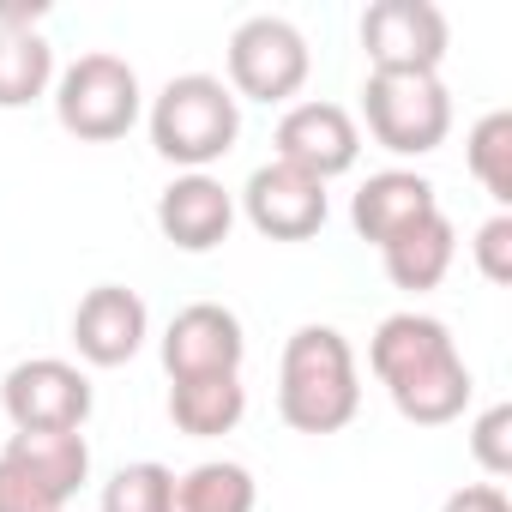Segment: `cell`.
Masks as SVG:
<instances>
[{"label": "cell", "mask_w": 512, "mask_h": 512, "mask_svg": "<svg viewBox=\"0 0 512 512\" xmlns=\"http://www.w3.org/2000/svg\"><path fill=\"white\" fill-rule=\"evenodd\" d=\"M368 362L380 374V386L392 392L398 416L416 428H440L452 416H464L470 404V368L452 344V332L434 314H392L380 320Z\"/></svg>", "instance_id": "1"}, {"label": "cell", "mask_w": 512, "mask_h": 512, "mask_svg": "<svg viewBox=\"0 0 512 512\" xmlns=\"http://www.w3.org/2000/svg\"><path fill=\"white\" fill-rule=\"evenodd\" d=\"M362 410L356 350L338 326H302L278 362V416L296 434H338Z\"/></svg>", "instance_id": "2"}, {"label": "cell", "mask_w": 512, "mask_h": 512, "mask_svg": "<svg viewBox=\"0 0 512 512\" xmlns=\"http://www.w3.org/2000/svg\"><path fill=\"white\" fill-rule=\"evenodd\" d=\"M235 133H241V103L211 73H181L151 103V145H157V157L181 163L187 175L217 163L235 145Z\"/></svg>", "instance_id": "3"}, {"label": "cell", "mask_w": 512, "mask_h": 512, "mask_svg": "<svg viewBox=\"0 0 512 512\" xmlns=\"http://www.w3.org/2000/svg\"><path fill=\"white\" fill-rule=\"evenodd\" d=\"M362 115H368V133L398 157H428L452 133V97L440 73H368Z\"/></svg>", "instance_id": "4"}, {"label": "cell", "mask_w": 512, "mask_h": 512, "mask_svg": "<svg viewBox=\"0 0 512 512\" xmlns=\"http://www.w3.org/2000/svg\"><path fill=\"white\" fill-rule=\"evenodd\" d=\"M55 121L73 139H91V145H109V139L133 133V121H139V73L109 49L79 55L55 85Z\"/></svg>", "instance_id": "5"}, {"label": "cell", "mask_w": 512, "mask_h": 512, "mask_svg": "<svg viewBox=\"0 0 512 512\" xmlns=\"http://www.w3.org/2000/svg\"><path fill=\"white\" fill-rule=\"evenodd\" d=\"M308 37L278 19V13H260V19H241L235 37H229V85L253 103H284L308 85Z\"/></svg>", "instance_id": "6"}, {"label": "cell", "mask_w": 512, "mask_h": 512, "mask_svg": "<svg viewBox=\"0 0 512 512\" xmlns=\"http://www.w3.org/2000/svg\"><path fill=\"white\" fill-rule=\"evenodd\" d=\"M446 43L452 31L434 0H374L362 13V49L374 73H440Z\"/></svg>", "instance_id": "7"}, {"label": "cell", "mask_w": 512, "mask_h": 512, "mask_svg": "<svg viewBox=\"0 0 512 512\" xmlns=\"http://www.w3.org/2000/svg\"><path fill=\"white\" fill-rule=\"evenodd\" d=\"M0 404H7L19 434H31V428H85L91 380L61 356H31L0 380Z\"/></svg>", "instance_id": "8"}, {"label": "cell", "mask_w": 512, "mask_h": 512, "mask_svg": "<svg viewBox=\"0 0 512 512\" xmlns=\"http://www.w3.org/2000/svg\"><path fill=\"white\" fill-rule=\"evenodd\" d=\"M241 211H247L253 229L272 235V241H308L326 223V181H314V175H302V169L272 157V163H260L247 175Z\"/></svg>", "instance_id": "9"}, {"label": "cell", "mask_w": 512, "mask_h": 512, "mask_svg": "<svg viewBox=\"0 0 512 512\" xmlns=\"http://www.w3.org/2000/svg\"><path fill=\"white\" fill-rule=\"evenodd\" d=\"M362 157V133H356V115L344 103H296L284 121H278V163L314 175V181H332L344 169H356Z\"/></svg>", "instance_id": "10"}, {"label": "cell", "mask_w": 512, "mask_h": 512, "mask_svg": "<svg viewBox=\"0 0 512 512\" xmlns=\"http://www.w3.org/2000/svg\"><path fill=\"white\" fill-rule=\"evenodd\" d=\"M241 356H247V338H241V320L217 302H193L169 320L163 332V368L169 380H205V374H241Z\"/></svg>", "instance_id": "11"}, {"label": "cell", "mask_w": 512, "mask_h": 512, "mask_svg": "<svg viewBox=\"0 0 512 512\" xmlns=\"http://www.w3.org/2000/svg\"><path fill=\"white\" fill-rule=\"evenodd\" d=\"M145 332H151V314H145V302H139L133 290H121V284H97V290L79 302V314H73V344H79V356H85L91 368H121V362H133L139 344H145Z\"/></svg>", "instance_id": "12"}, {"label": "cell", "mask_w": 512, "mask_h": 512, "mask_svg": "<svg viewBox=\"0 0 512 512\" xmlns=\"http://www.w3.org/2000/svg\"><path fill=\"white\" fill-rule=\"evenodd\" d=\"M434 211H440L434 181L416 175V169H380V175H368V181L356 187V199H350V223H356V235L374 241V247H386L392 235H404L410 223H422V217H434Z\"/></svg>", "instance_id": "13"}, {"label": "cell", "mask_w": 512, "mask_h": 512, "mask_svg": "<svg viewBox=\"0 0 512 512\" xmlns=\"http://www.w3.org/2000/svg\"><path fill=\"white\" fill-rule=\"evenodd\" d=\"M229 223H235V199H229V187L211 181L205 169H199V175H175V181L163 187V199H157V229H163L181 253L217 247V241L229 235Z\"/></svg>", "instance_id": "14"}, {"label": "cell", "mask_w": 512, "mask_h": 512, "mask_svg": "<svg viewBox=\"0 0 512 512\" xmlns=\"http://www.w3.org/2000/svg\"><path fill=\"white\" fill-rule=\"evenodd\" d=\"M452 253H458V229H452L446 211H434V217L410 223L404 235H392L380 247V260H386V278L398 290H434L452 272Z\"/></svg>", "instance_id": "15"}, {"label": "cell", "mask_w": 512, "mask_h": 512, "mask_svg": "<svg viewBox=\"0 0 512 512\" xmlns=\"http://www.w3.org/2000/svg\"><path fill=\"white\" fill-rule=\"evenodd\" d=\"M7 458H19L55 500H73L79 494V482L91 476V446H85V434L79 428H31V434H19L13 428V440H7Z\"/></svg>", "instance_id": "16"}, {"label": "cell", "mask_w": 512, "mask_h": 512, "mask_svg": "<svg viewBox=\"0 0 512 512\" xmlns=\"http://www.w3.org/2000/svg\"><path fill=\"white\" fill-rule=\"evenodd\" d=\"M247 416V386L241 374H205V380H175L169 386V422L193 440L229 434Z\"/></svg>", "instance_id": "17"}, {"label": "cell", "mask_w": 512, "mask_h": 512, "mask_svg": "<svg viewBox=\"0 0 512 512\" xmlns=\"http://www.w3.org/2000/svg\"><path fill=\"white\" fill-rule=\"evenodd\" d=\"M55 79V49L37 31L0 25V109H25L49 91Z\"/></svg>", "instance_id": "18"}, {"label": "cell", "mask_w": 512, "mask_h": 512, "mask_svg": "<svg viewBox=\"0 0 512 512\" xmlns=\"http://www.w3.org/2000/svg\"><path fill=\"white\" fill-rule=\"evenodd\" d=\"M253 500H260V488H253L247 464H229V458H211L175 476V512H253Z\"/></svg>", "instance_id": "19"}, {"label": "cell", "mask_w": 512, "mask_h": 512, "mask_svg": "<svg viewBox=\"0 0 512 512\" xmlns=\"http://www.w3.org/2000/svg\"><path fill=\"white\" fill-rule=\"evenodd\" d=\"M470 175L482 181V193L506 211L512 205V109H488L470 127Z\"/></svg>", "instance_id": "20"}, {"label": "cell", "mask_w": 512, "mask_h": 512, "mask_svg": "<svg viewBox=\"0 0 512 512\" xmlns=\"http://www.w3.org/2000/svg\"><path fill=\"white\" fill-rule=\"evenodd\" d=\"M103 512H175V470H163L157 458L121 464L103 488Z\"/></svg>", "instance_id": "21"}, {"label": "cell", "mask_w": 512, "mask_h": 512, "mask_svg": "<svg viewBox=\"0 0 512 512\" xmlns=\"http://www.w3.org/2000/svg\"><path fill=\"white\" fill-rule=\"evenodd\" d=\"M470 452L488 476H512V404H494L470 422Z\"/></svg>", "instance_id": "22"}, {"label": "cell", "mask_w": 512, "mask_h": 512, "mask_svg": "<svg viewBox=\"0 0 512 512\" xmlns=\"http://www.w3.org/2000/svg\"><path fill=\"white\" fill-rule=\"evenodd\" d=\"M0 512H67V500H55L19 458L0 452Z\"/></svg>", "instance_id": "23"}, {"label": "cell", "mask_w": 512, "mask_h": 512, "mask_svg": "<svg viewBox=\"0 0 512 512\" xmlns=\"http://www.w3.org/2000/svg\"><path fill=\"white\" fill-rule=\"evenodd\" d=\"M476 266L488 284H512V211H494L476 229Z\"/></svg>", "instance_id": "24"}, {"label": "cell", "mask_w": 512, "mask_h": 512, "mask_svg": "<svg viewBox=\"0 0 512 512\" xmlns=\"http://www.w3.org/2000/svg\"><path fill=\"white\" fill-rule=\"evenodd\" d=\"M440 512H512V500H506V488H500V482H470V488L446 494V506H440Z\"/></svg>", "instance_id": "25"}]
</instances>
